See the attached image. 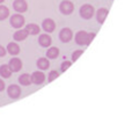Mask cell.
<instances>
[{
  "instance_id": "52a82bcc",
  "label": "cell",
  "mask_w": 132,
  "mask_h": 132,
  "mask_svg": "<svg viewBox=\"0 0 132 132\" xmlns=\"http://www.w3.org/2000/svg\"><path fill=\"white\" fill-rule=\"evenodd\" d=\"M13 8L15 9L16 13H26L28 11V4L26 0H14L13 2Z\"/></svg>"
},
{
  "instance_id": "7c38bea8",
  "label": "cell",
  "mask_w": 132,
  "mask_h": 132,
  "mask_svg": "<svg viewBox=\"0 0 132 132\" xmlns=\"http://www.w3.org/2000/svg\"><path fill=\"white\" fill-rule=\"evenodd\" d=\"M38 44L41 46H43V48H49L52 44V38H51V36L48 32L46 34H41L38 37Z\"/></svg>"
},
{
  "instance_id": "cb8c5ba5",
  "label": "cell",
  "mask_w": 132,
  "mask_h": 132,
  "mask_svg": "<svg viewBox=\"0 0 132 132\" xmlns=\"http://www.w3.org/2000/svg\"><path fill=\"white\" fill-rule=\"evenodd\" d=\"M6 53H7L6 48H4V46H2L1 44H0V58L5 57V56H6Z\"/></svg>"
},
{
  "instance_id": "d6986e66",
  "label": "cell",
  "mask_w": 132,
  "mask_h": 132,
  "mask_svg": "<svg viewBox=\"0 0 132 132\" xmlns=\"http://www.w3.org/2000/svg\"><path fill=\"white\" fill-rule=\"evenodd\" d=\"M37 67L39 68L41 71H45L49 68V66H50V62H49L48 58H38L37 59V63H36Z\"/></svg>"
},
{
  "instance_id": "8fae6325",
  "label": "cell",
  "mask_w": 132,
  "mask_h": 132,
  "mask_svg": "<svg viewBox=\"0 0 132 132\" xmlns=\"http://www.w3.org/2000/svg\"><path fill=\"white\" fill-rule=\"evenodd\" d=\"M29 36L28 31L24 28H21V29H16V31L13 34V38L15 42H23L27 39V37Z\"/></svg>"
},
{
  "instance_id": "9c48e42d",
  "label": "cell",
  "mask_w": 132,
  "mask_h": 132,
  "mask_svg": "<svg viewBox=\"0 0 132 132\" xmlns=\"http://www.w3.org/2000/svg\"><path fill=\"white\" fill-rule=\"evenodd\" d=\"M42 29L45 32H48V34H51V32H53L56 29V22L52 19H45V20L42 22Z\"/></svg>"
},
{
  "instance_id": "6da1fadb",
  "label": "cell",
  "mask_w": 132,
  "mask_h": 132,
  "mask_svg": "<svg viewBox=\"0 0 132 132\" xmlns=\"http://www.w3.org/2000/svg\"><path fill=\"white\" fill-rule=\"evenodd\" d=\"M94 37H95V34H93V32H87L84 31V30H80L75 34L74 39L77 42V44H79V45H88L93 41Z\"/></svg>"
},
{
  "instance_id": "5bb4252c",
  "label": "cell",
  "mask_w": 132,
  "mask_h": 132,
  "mask_svg": "<svg viewBox=\"0 0 132 132\" xmlns=\"http://www.w3.org/2000/svg\"><path fill=\"white\" fill-rule=\"evenodd\" d=\"M108 13H109V11H108L107 8L97 9V12H96V20H97V22L101 23V24H103L105 19H107V16H108Z\"/></svg>"
},
{
  "instance_id": "277c9868",
  "label": "cell",
  "mask_w": 132,
  "mask_h": 132,
  "mask_svg": "<svg viewBox=\"0 0 132 132\" xmlns=\"http://www.w3.org/2000/svg\"><path fill=\"white\" fill-rule=\"evenodd\" d=\"M59 11L62 14L64 15H70V14L73 13L74 11V5H73L72 1L70 0H63L59 5Z\"/></svg>"
},
{
  "instance_id": "ac0fdd59",
  "label": "cell",
  "mask_w": 132,
  "mask_h": 132,
  "mask_svg": "<svg viewBox=\"0 0 132 132\" xmlns=\"http://www.w3.org/2000/svg\"><path fill=\"white\" fill-rule=\"evenodd\" d=\"M19 84L22 85V86H30L31 85V77L28 73H23L19 77Z\"/></svg>"
},
{
  "instance_id": "2e32d148",
  "label": "cell",
  "mask_w": 132,
  "mask_h": 132,
  "mask_svg": "<svg viewBox=\"0 0 132 132\" xmlns=\"http://www.w3.org/2000/svg\"><path fill=\"white\" fill-rule=\"evenodd\" d=\"M12 74H13V72H12V70L9 68L8 64H2L0 66V77L4 78V79H9V78L12 77Z\"/></svg>"
},
{
  "instance_id": "7a4b0ae2",
  "label": "cell",
  "mask_w": 132,
  "mask_h": 132,
  "mask_svg": "<svg viewBox=\"0 0 132 132\" xmlns=\"http://www.w3.org/2000/svg\"><path fill=\"white\" fill-rule=\"evenodd\" d=\"M9 22H11V26L13 28H15V29H21V28H23V26L26 24V19L22 14L16 13L11 16Z\"/></svg>"
},
{
  "instance_id": "7402d4cb",
  "label": "cell",
  "mask_w": 132,
  "mask_h": 132,
  "mask_svg": "<svg viewBox=\"0 0 132 132\" xmlns=\"http://www.w3.org/2000/svg\"><path fill=\"white\" fill-rule=\"evenodd\" d=\"M71 65H72V63L68 62V60H65V62L62 63V66H60V71H62V72H65L66 70H68V68L71 67Z\"/></svg>"
},
{
  "instance_id": "ba28073f",
  "label": "cell",
  "mask_w": 132,
  "mask_h": 132,
  "mask_svg": "<svg viewBox=\"0 0 132 132\" xmlns=\"http://www.w3.org/2000/svg\"><path fill=\"white\" fill-rule=\"evenodd\" d=\"M30 77H31V84L37 85V86L42 85L45 81V74L42 71H36L32 74H30Z\"/></svg>"
},
{
  "instance_id": "9a60e30c",
  "label": "cell",
  "mask_w": 132,
  "mask_h": 132,
  "mask_svg": "<svg viewBox=\"0 0 132 132\" xmlns=\"http://www.w3.org/2000/svg\"><path fill=\"white\" fill-rule=\"evenodd\" d=\"M24 29L27 30L29 35H38L41 31V27L36 23H28V24H26Z\"/></svg>"
},
{
  "instance_id": "8992f818",
  "label": "cell",
  "mask_w": 132,
  "mask_h": 132,
  "mask_svg": "<svg viewBox=\"0 0 132 132\" xmlns=\"http://www.w3.org/2000/svg\"><path fill=\"white\" fill-rule=\"evenodd\" d=\"M8 66L9 68L12 70L13 73H16V72H20L22 70V66H23V63L20 58L18 57H13L11 60L8 62Z\"/></svg>"
},
{
  "instance_id": "30bf717a",
  "label": "cell",
  "mask_w": 132,
  "mask_h": 132,
  "mask_svg": "<svg viewBox=\"0 0 132 132\" xmlns=\"http://www.w3.org/2000/svg\"><path fill=\"white\" fill-rule=\"evenodd\" d=\"M59 38L63 43H68L73 38V32L70 28H63L59 32Z\"/></svg>"
},
{
  "instance_id": "4fadbf2b",
  "label": "cell",
  "mask_w": 132,
  "mask_h": 132,
  "mask_svg": "<svg viewBox=\"0 0 132 132\" xmlns=\"http://www.w3.org/2000/svg\"><path fill=\"white\" fill-rule=\"evenodd\" d=\"M6 51L11 56H18L21 51V48L18 44V42H11V43H8V45H7Z\"/></svg>"
},
{
  "instance_id": "484cf974",
  "label": "cell",
  "mask_w": 132,
  "mask_h": 132,
  "mask_svg": "<svg viewBox=\"0 0 132 132\" xmlns=\"http://www.w3.org/2000/svg\"><path fill=\"white\" fill-rule=\"evenodd\" d=\"M2 2H5V0H0V5H1Z\"/></svg>"
},
{
  "instance_id": "603a6c76",
  "label": "cell",
  "mask_w": 132,
  "mask_h": 132,
  "mask_svg": "<svg viewBox=\"0 0 132 132\" xmlns=\"http://www.w3.org/2000/svg\"><path fill=\"white\" fill-rule=\"evenodd\" d=\"M84 53V51L82 50H77V51H74L73 52V55H72V62H75V60H78V58H80V56Z\"/></svg>"
},
{
  "instance_id": "e0dca14e",
  "label": "cell",
  "mask_w": 132,
  "mask_h": 132,
  "mask_svg": "<svg viewBox=\"0 0 132 132\" xmlns=\"http://www.w3.org/2000/svg\"><path fill=\"white\" fill-rule=\"evenodd\" d=\"M59 56V49L56 46H49L48 51H46V58L48 59H56Z\"/></svg>"
},
{
  "instance_id": "d4e9b609",
  "label": "cell",
  "mask_w": 132,
  "mask_h": 132,
  "mask_svg": "<svg viewBox=\"0 0 132 132\" xmlns=\"http://www.w3.org/2000/svg\"><path fill=\"white\" fill-rule=\"evenodd\" d=\"M5 88H6V85H5V81L0 78V92L5 90Z\"/></svg>"
},
{
  "instance_id": "ffe728a7",
  "label": "cell",
  "mask_w": 132,
  "mask_h": 132,
  "mask_svg": "<svg viewBox=\"0 0 132 132\" xmlns=\"http://www.w3.org/2000/svg\"><path fill=\"white\" fill-rule=\"evenodd\" d=\"M9 16V9L5 5H0V21H5Z\"/></svg>"
},
{
  "instance_id": "5b68a950",
  "label": "cell",
  "mask_w": 132,
  "mask_h": 132,
  "mask_svg": "<svg viewBox=\"0 0 132 132\" xmlns=\"http://www.w3.org/2000/svg\"><path fill=\"white\" fill-rule=\"evenodd\" d=\"M7 95H8V97H11L12 100H16V98H19L21 96V87L18 86V85H9L8 87H7Z\"/></svg>"
},
{
  "instance_id": "3957f363",
  "label": "cell",
  "mask_w": 132,
  "mask_h": 132,
  "mask_svg": "<svg viewBox=\"0 0 132 132\" xmlns=\"http://www.w3.org/2000/svg\"><path fill=\"white\" fill-rule=\"evenodd\" d=\"M94 14H95V9H94V7L92 5L85 4L80 7V16L82 19H85V20L92 19L94 16Z\"/></svg>"
},
{
  "instance_id": "44dd1931",
  "label": "cell",
  "mask_w": 132,
  "mask_h": 132,
  "mask_svg": "<svg viewBox=\"0 0 132 132\" xmlns=\"http://www.w3.org/2000/svg\"><path fill=\"white\" fill-rule=\"evenodd\" d=\"M59 77V72L58 71H51L50 73H49V77H48V81L49 82H51V81H53V80H56L57 78Z\"/></svg>"
}]
</instances>
